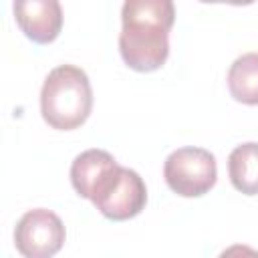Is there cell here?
<instances>
[{
    "mask_svg": "<svg viewBox=\"0 0 258 258\" xmlns=\"http://www.w3.org/2000/svg\"><path fill=\"white\" fill-rule=\"evenodd\" d=\"M175 20L171 0H127L121 8L119 52L137 73L161 69L169 56V30Z\"/></svg>",
    "mask_w": 258,
    "mask_h": 258,
    "instance_id": "obj_1",
    "label": "cell"
},
{
    "mask_svg": "<svg viewBox=\"0 0 258 258\" xmlns=\"http://www.w3.org/2000/svg\"><path fill=\"white\" fill-rule=\"evenodd\" d=\"M93 109V89L87 73L75 64L54 67L40 89V115L58 131L81 127Z\"/></svg>",
    "mask_w": 258,
    "mask_h": 258,
    "instance_id": "obj_2",
    "label": "cell"
},
{
    "mask_svg": "<svg viewBox=\"0 0 258 258\" xmlns=\"http://www.w3.org/2000/svg\"><path fill=\"white\" fill-rule=\"evenodd\" d=\"M89 202L107 220L123 222L143 212L147 204V187L143 177L135 169L117 163L95 185Z\"/></svg>",
    "mask_w": 258,
    "mask_h": 258,
    "instance_id": "obj_3",
    "label": "cell"
},
{
    "mask_svg": "<svg viewBox=\"0 0 258 258\" xmlns=\"http://www.w3.org/2000/svg\"><path fill=\"white\" fill-rule=\"evenodd\" d=\"M163 177L173 194L181 198H200L216 185L218 163L214 153L204 147H179L167 155Z\"/></svg>",
    "mask_w": 258,
    "mask_h": 258,
    "instance_id": "obj_4",
    "label": "cell"
},
{
    "mask_svg": "<svg viewBox=\"0 0 258 258\" xmlns=\"http://www.w3.org/2000/svg\"><path fill=\"white\" fill-rule=\"evenodd\" d=\"M62 220L46 208L28 210L14 228V246L24 258H52L64 244Z\"/></svg>",
    "mask_w": 258,
    "mask_h": 258,
    "instance_id": "obj_5",
    "label": "cell"
},
{
    "mask_svg": "<svg viewBox=\"0 0 258 258\" xmlns=\"http://www.w3.org/2000/svg\"><path fill=\"white\" fill-rule=\"evenodd\" d=\"M16 24L26 38L38 44L56 40L62 28V8L56 0H18L12 4Z\"/></svg>",
    "mask_w": 258,
    "mask_h": 258,
    "instance_id": "obj_6",
    "label": "cell"
},
{
    "mask_svg": "<svg viewBox=\"0 0 258 258\" xmlns=\"http://www.w3.org/2000/svg\"><path fill=\"white\" fill-rule=\"evenodd\" d=\"M115 165H117L115 157L105 149H87L79 153L71 163V183L75 191L81 198L91 200L95 185Z\"/></svg>",
    "mask_w": 258,
    "mask_h": 258,
    "instance_id": "obj_7",
    "label": "cell"
},
{
    "mask_svg": "<svg viewBox=\"0 0 258 258\" xmlns=\"http://www.w3.org/2000/svg\"><path fill=\"white\" fill-rule=\"evenodd\" d=\"M228 175L232 185L244 196L258 194V143L236 145L228 157Z\"/></svg>",
    "mask_w": 258,
    "mask_h": 258,
    "instance_id": "obj_8",
    "label": "cell"
},
{
    "mask_svg": "<svg viewBox=\"0 0 258 258\" xmlns=\"http://www.w3.org/2000/svg\"><path fill=\"white\" fill-rule=\"evenodd\" d=\"M228 89L238 103L258 105V52H246L230 64Z\"/></svg>",
    "mask_w": 258,
    "mask_h": 258,
    "instance_id": "obj_9",
    "label": "cell"
},
{
    "mask_svg": "<svg viewBox=\"0 0 258 258\" xmlns=\"http://www.w3.org/2000/svg\"><path fill=\"white\" fill-rule=\"evenodd\" d=\"M218 258H258V250H254L246 244H232L224 252H220Z\"/></svg>",
    "mask_w": 258,
    "mask_h": 258,
    "instance_id": "obj_10",
    "label": "cell"
}]
</instances>
